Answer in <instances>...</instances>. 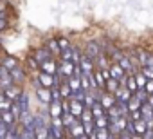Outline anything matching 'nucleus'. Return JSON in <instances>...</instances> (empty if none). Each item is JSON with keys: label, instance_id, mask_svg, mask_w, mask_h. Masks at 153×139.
Here are the masks:
<instances>
[{"label": "nucleus", "instance_id": "obj_38", "mask_svg": "<svg viewBox=\"0 0 153 139\" xmlns=\"http://www.w3.org/2000/svg\"><path fill=\"white\" fill-rule=\"evenodd\" d=\"M133 96H135L140 103H146V99H148V92H146L144 89H137V90L133 92Z\"/></svg>", "mask_w": 153, "mask_h": 139}, {"label": "nucleus", "instance_id": "obj_4", "mask_svg": "<svg viewBox=\"0 0 153 139\" xmlns=\"http://www.w3.org/2000/svg\"><path fill=\"white\" fill-rule=\"evenodd\" d=\"M36 80H38V83H40V87H45V89H51V87L56 85V78H54L52 74H47V72H42V71H38Z\"/></svg>", "mask_w": 153, "mask_h": 139}, {"label": "nucleus", "instance_id": "obj_30", "mask_svg": "<svg viewBox=\"0 0 153 139\" xmlns=\"http://www.w3.org/2000/svg\"><path fill=\"white\" fill-rule=\"evenodd\" d=\"M133 132L139 134V135H144V132H146V121H144V119L133 121Z\"/></svg>", "mask_w": 153, "mask_h": 139}, {"label": "nucleus", "instance_id": "obj_13", "mask_svg": "<svg viewBox=\"0 0 153 139\" xmlns=\"http://www.w3.org/2000/svg\"><path fill=\"white\" fill-rule=\"evenodd\" d=\"M68 107H70V114L74 117H78V119H79L81 112L85 110V105L81 101H76V99H68Z\"/></svg>", "mask_w": 153, "mask_h": 139}, {"label": "nucleus", "instance_id": "obj_14", "mask_svg": "<svg viewBox=\"0 0 153 139\" xmlns=\"http://www.w3.org/2000/svg\"><path fill=\"white\" fill-rule=\"evenodd\" d=\"M16 101H18V105H20V108H22V114L31 110V99H29V94H27L25 90H22V94L18 96Z\"/></svg>", "mask_w": 153, "mask_h": 139}, {"label": "nucleus", "instance_id": "obj_41", "mask_svg": "<svg viewBox=\"0 0 153 139\" xmlns=\"http://www.w3.org/2000/svg\"><path fill=\"white\" fill-rule=\"evenodd\" d=\"M79 121H81V123H87V121H94L90 108H85V110L81 112V116H79Z\"/></svg>", "mask_w": 153, "mask_h": 139}, {"label": "nucleus", "instance_id": "obj_17", "mask_svg": "<svg viewBox=\"0 0 153 139\" xmlns=\"http://www.w3.org/2000/svg\"><path fill=\"white\" fill-rule=\"evenodd\" d=\"M112 61L108 60V56L105 54V52H101L96 60H94V67L96 69H99V71H103V69H108V65H110Z\"/></svg>", "mask_w": 153, "mask_h": 139}, {"label": "nucleus", "instance_id": "obj_42", "mask_svg": "<svg viewBox=\"0 0 153 139\" xmlns=\"http://www.w3.org/2000/svg\"><path fill=\"white\" fill-rule=\"evenodd\" d=\"M81 125H83V132H85L87 135L94 134V130H96V126H94V121H87V123H81Z\"/></svg>", "mask_w": 153, "mask_h": 139}, {"label": "nucleus", "instance_id": "obj_39", "mask_svg": "<svg viewBox=\"0 0 153 139\" xmlns=\"http://www.w3.org/2000/svg\"><path fill=\"white\" fill-rule=\"evenodd\" d=\"M58 45H59V51H65V49H68L72 43H70V40H68V38L59 36V38H58Z\"/></svg>", "mask_w": 153, "mask_h": 139}, {"label": "nucleus", "instance_id": "obj_34", "mask_svg": "<svg viewBox=\"0 0 153 139\" xmlns=\"http://www.w3.org/2000/svg\"><path fill=\"white\" fill-rule=\"evenodd\" d=\"M9 107H11V99H7V98L4 96V92L0 90V112L9 110Z\"/></svg>", "mask_w": 153, "mask_h": 139}, {"label": "nucleus", "instance_id": "obj_5", "mask_svg": "<svg viewBox=\"0 0 153 139\" xmlns=\"http://www.w3.org/2000/svg\"><path fill=\"white\" fill-rule=\"evenodd\" d=\"M78 65H79V69H81V72H83V74H90L94 69H96V67H94V60H92V58H88L87 54H81V58H79Z\"/></svg>", "mask_w": 153, "mask_h": 139}, {"label": "nucleus", "instance_id": "obj_26", "mask_svg": "<svg viewBox=\"0 0 153 139\" xmlns=\"http://www.w3.org/2000/svg\"><path fill=\"white\" fill-rule=\"evenodd\" d=\"M124 87L133 94L139 87H137V81H135V78H133V74H126V83H124Z\"/></svg>", "mask_w": 153, "mask_h": 139}, {"label": "nucleus", "instance_id": "obj_49", "mask_svg": "<svg viewBox=\"0 0 153 139\" xmlns=\"http://www.w3.org/2000/svg\"><path fill=\"white\" fill-rule=\"evenodd\" d=\"M61 139H70V137H65V135H63V137H61Z\"/></svg>", "mask_w": 153, "mask_h": 139}, {"label": "nucleus", "instance_id": "obj_7", "mask_svg": "<svg viewBox=\"0 0 153 139\" xmlns=\"http://www.w3.org/2000/svg\"><path fill=\"white\" fill-rule=\"evenodd\" d=\"M11 85H15V83H13V78L9 74V71L4 67H0V90H6Z\"/></svg>", "mask_w": 153, "mask_h": 139}, {"label": "nucleus", "instance_id": "obj_31", "mask_svg": "<svg viewBox=\"0 0 153 139\" xmlns=\"http://www.w3.org/2000/svg\"><path fill=\"white\" fill-rule=\"evenodd\" d=\"M18 139H36V137H34V130H31V128H22V126H20V130H18Z\"/></svg>", "mask_w": 153, "mask_h": 139}, {"label": "nucleus", "instance_id": "obj_44", "mask_svg": "<svg viewBox=\"0 0 153 139\" xmlns=\"http://www.w3.org/2000/svg\"><path fill=\"white\" fill-rule=\"evenodd\" d=\"M144 90L148 94H153V80H146V85H144Z\"/></svg>", "mask_w": 153, "mask_h": 139}, {"label": "nucleus", "instance_id": "obj_24", "mask_svg": "<svg viewBox=\"0 0 153 139\" xmlns=\"http://www.w3.org/2000/svg\"><path fill=\"white\" fill-rule=\"evenodd\" d=\"M9 112H11V116L15 117V121L18 123V121H20V116H22V108H20V105H18V101H11V107H9Z\"/></svg>", "mask_w": 153, "mask_h": 139}, {"label": "nucleus", "instance_id": "obj_25", "mask_svg": "<svg viewBox=\"0 0 153 139\" xmlns=\"http://www.w3.org/2000/svg\"><path fill=\"white\" fill-rule=\"evenodd\" d=\"M67 83H68V87H70L72 92H76V90L81 89V81H79L78 76H68V78H67Z\"/></svg>", "mask_w": 153, "mask_h": 139}, {"label": "nucleus", "instance_id": "obj_18", "mask_svg": "<svg viewBox=\"0 0 153 139\" xmlns=\"http://www.w3.org/2000/svg\"><path fill=\"white\" fill-rule=\"evenodd\" d=\"M45 47L51 51V54L54 56V58H58L59 56V45H58V38H49V40H45Z\"/></svg>", "mask_w": 153, "mask_h": 139}, {"label": "nucleus", "instance_id": "obj_19", "mask_svg": "<svg viewBox=\"0 0 153 139\" xmlns=\"http://www.w3.org/2000/svg\"><path fill=\"white\" fill-rule=\"evenodd\" d=\"M67 132H68V134H70V135H72L74 139H76V137H79V135H83V134H85V132H83V125H81V121H79V119H78V121H76V123H74V125H72L70 128H67Z\"/></svg>", "mask_w": 153, "mask_h": 139}, {"label": "nucleus", "instance_id": "obj_32", "mask_svg": "<svg viewBox=\"0 0 153 139\" xmlns=\"http://www.w3.org/2000/svg\"><path fill=\"white\" fill-rule=\"evenodd\" d=\"M90 112H92V117L96 119V117H101V116H105L106 114V110L103 108V105L101 103H96L92 108H90Z\"/></svg>", "mask_w": 153, "mask_h": 139}, {"label": "nucleus", "instance_id": "obj_20", "mask_svg": "<svg viewBox=\"0 0 153 139\" xmlns=\"http://www.w3.org/2000/svg\"><path fill=\"white\" fill-rule=\"evenodd\" d=\"M58 89H59V94H61V99H68V98L72 96V90H70V87H68V83H67V80H61V81L58 83Z\"/></svg>", "mask_w": 153, "mask_h": 139}, {"label": "nucleus", "instance_id": "obj_2", "mask_svg": "<svg viewBox=\"0 0 153 139\" xmlns=\"http://www.w3.org/2000/svg\"><path fill=\"white\" fill-rule=\"evenodd\" d=\"M103 52V47H101V43L99 42H87V45H85V51H83V54H87L88 58H92V60H96L99 54Z\"/></svg>", "mask_w": 153, "mask_h": 139}, {"label": "nucleus", "instance_id": "obj_6", "mask_svg": "<svg viewBox=\"0 0 153 139\" xmlns=\"http://www.w3.org/2000/svg\"><path fill=\"white\" fill-rule=\"evenodd\" d=\"M34 94H36L38 101L43 103L45 107L52 101V98H51V89H45V87H34Z\"/></svg>", "mask_w": 153, "mask_h": 139}, {"label": "nucleus", "instance_id": "obj_37", "mask_svg": "<svg viewBox=\"0 0 153 139\" xmlns=\"http://www.w3.org/2000/svg\"><path fill=\"white\" fill-rule=\"evenodd\" d=\"M29 69H31V71H40V63H38L33 56H29V58H27V69H25L27 72H29Z\"/></svg>", "mask_w": 153, "mask_h": 139}, {"label": "nucleus", "instance_id": "obj_33", "mask_svg": "<svg viewBox=\"0 0 153 139\" xmlns=\"http://www.w3.org/2000/svg\"><path fill=\"white\" fill-rule=\"evenodd\" d=\"M94 126L96 128H108V116H101V117H96L94 119Z\"/></svg>", "mask_w": 153, "mask_h": 139}, {"label": "nucleus", "instance_id": "obj_47", "mask_svg": "<svg viewBox=\"0 0 153 139\" xmlns=\"http://www.w3.org/2000/svg\"><path fill=\"white\" fill-rule=\"evenodd\" d=\"M131 139H142V135H139V134H133V135H131Z\"/></svg>", "mask_w": 153, "mask_h": 139}, {"label": "nucleus", "instance_id": "obj_3", "mask_svg": "<svg viewBox=\"0 0 153 139\" xmlns=\"http://www.w3.org/2000/svg\"><path fill=\"white\" fill-rule=\"evenodd\" d=\"M33 58H34V60H36V61L42 65L43 61H47V60H52L54 56L51 54V51H49V49L45 47V43H43V45H40L38 49H34V51H33Z\"/></svg>", "mask_w": 153, "mask_h": 139}, {"label": "nucleus", "instance_id": "obj_40", "mask_svg": "<svg viewBox=\"0 0 153 139\" xmlns=\"http://www.w3.org/2000/svg\"><path fill=\"white\" fill-rule=\"evenodd\" d=\"M133 78H135V81H137V87H139V89H144V85H146V78L140 74V71H137V72L133 74Z\"/></svg>", "mask_w": 153, "mask_h": 139}, {"label": "nucleus", "instance_id": "obj_9", "mask_svg": "<svg viewBox=\"0 0 153 139\" xmlns=\"http://www.w3.org/2000/svg\"><path fill=\"white\" fill-rule=\"evenodd\" d=\"M63 101V99H61ZM61 101H51L47 105V114L49 117H61L63 110H61Z\"/></svg>", "mask_w": 153, "mask_h": 139}, {"label": "nucleus", "instance_id": "obj_36", "mask_svg": "<svg viewBox=\"0 0 153 139\" xmlns=\"http://www.w3.org/2000/svg\"><path fill=\"white\" fill-rule=\"evenodd\" d=\"M139 71H140V74H142L146 80H153V67L144 65V67H139Z\"/></svg>", "mask_w": 153, "mask_h": 139}, {"label": "nucleus", "instance_id": "obj_48", "mask_svg": "<svg viewBox=\"0 0 153 139\" xmlns=\"http://www.w3.org/2000/svg\"><path fill=\"white\" fill-rule=\"evenodd\" d=\"M0 58H2V47H0Z\"/></svg>", "mask_w": 153, "mask_h": 139}, {"label": "nucleus", "instance_id": "obj_27", "mask_svg": "<svg viewBox=\"0 0 153 139\" xmlns=\"http://www.w3.org/2000/svg\"><path fill=\"white\" fill-rule=\"evenodd\" d=\"M94 134H96V139H112V137H115V135L110 134L108 128H96Z\"/></svg>", "mask_w": 153, "mask_h": 139}, {"label": "nucleus", "instance_id": "obj_23", "mask_svg": "<svg viewBox=\"0 0 153 139\" xmlns=\"http://www.w3.org/2000/svg\"><path fill=\"white\" fill-rule=\"evenodd\" d=\"M119 89V81L117 80H114V78H108L106 81H105V90L106 92H110V94H115V90Z\"/></svg>", "mask_w": 153, "mask_h": 139}, {"label": "nucleus", "instance_id": "obj_1", "mask_svg": "<svg viewBox=\"0 0 153 139\" xmlns=\"http://www.w3.org/2000/svg\"><path fill=\"white\" fill-rule=\"evenodd\" d=\"M9 74H11V78H13V83L15 85H24L25 83V80H27V71L25 69H22L20 65H16L13 71H9Z\"/></svg>", "mask_w": 153, "mask_h": 139}, {"label": "nucleus", "instance_id": "obj_22", "mask_svg": "<svg viewBox=\"0 0 153 139\" xmlns=\"http://www.w3.org/2000/svg\"><path fill=\"white\" fill-rule=\"evenodd\" d=\"M139 110H140V117H142L144 121L153 117V107H151V105H148V103H142Z\"/></svg>", "mask_w": 153, "mask_h": 139}, {"label": "nucleus", "instance_id": "obj_8", "mask_svg": "<svg viewBox=\"0 0 153 139\" xmlns=\"http://www.w3.org/2000/svg\"><path fill=\"white\" fill-rule=\"evenodd\" d=\"M40 71L42 72H47V74H56V71H58V60L56 58H52V60H47V61H43L42 65H40Z\"/></svg>", "mask_w": 153, "mask_h": 139}, {"label": "nucleus", "instance_id": "obj_28", "mask_svg": "<svg viewBox=\"0 0 153 139\" xmlns=\"http://www.w3.org/2000/svg\"><path fill=\"white\" fill-rule=\"evenodd\" d=\"M0 119H2L7 126H13V125H16V121H15V117L11 116V112L9 110H4V112H0Z\"/></svg>", "mask_w": 153, "mask_h": 139}, {"label": "nucleus", "instance_id": "obj_29", "mask_svg": "<svg viewBox=\"0 0 153 139\" xmlns=\"http://www.w3.org/2000/svg\"><path fill=\"white\" fill-rule=\"evenodd\" d=\"M61 121H63V126L67 130V128H70L76 121H78V117H74L72 114H61Z\"/></svg>", "mask_w": 153, "mask_h": 139}, {"label": "nucleus", "instance_id": "obj_10", "mask_svg": "<svg viewBox=\"0 0 153 139\" xmlns=\"http://www.w3.org/2000/svg\"><path fill=\"white\" fill-rule=\"evenodd\" d=\"M108 72H110V78H114V80H117V81L126 74V72L123 71V67H121L119 63H115V61H112V63L108 65Z\"/></svg>", "mask_w": 153, "mask_h": 139}, {"label": "nucleus", "instance_id": "obj_16", "mask_svg": "<svg viewBox=\"0 0 153 139\" xmlns=\"http://www.w3.org/2000/svg\"><path fill=\"white\" fill-rule=\"evenodd\" d=\"M99 103L103 105V108H105V110H108L110 107H114V105H115V96L105 90V92H103V96H101V99H99Z\"/></svg>", "mask_w": 153, "mask_h": 139}, {"label": "nucleus", "instance_id": "obj_35", "mask_svg": "<svg viewBox=\"0 0 153 139\" xmlns=\"http://www.w3.org/2000/svg\"><path fill=\"white\" fill-rule=\"evenodd\" d=\"M140 105H142V103H140V101H139L133 94H131V98H130V101H128V110H130V112L139 110V108H140Z\"/></svg>", "mask_w": 153, "mask_h": 139}, {"label": "nucleus", "instance_id": "obj_15", "mask_svg": "<svg viewBox=\"0 0 153 139\" xmlns=\"http://www.w3.org/2000/svg\"><path fill=\"white\" fill-rule=\"evenodd\" d=\"M115 101H123V103H128L130 101V98H131V92L126 89V87H119L117 90H115Z\"/></svg>", "mask_w": 153, "mask_h": 139}, {"label": "nucleus", "instance_id": "obj_11", "mask_svg": "<svg viewBox=\"0 0 153 139\" xmlns=\"http://www.w3.org/2000/svg\"><path fill=\"white\" fill-rule=\"evenodd\" d=\"M16 65H20L16 56H2V58H0V67L7 69V71H13Z\"/></svg>", "mask_w": 153, "mask_h": 139}, {"label": "nucleus", "instance_id": "obj_46", "mask_svg": "<svg viewBox=\"0 0 153 139\" xmlns=\"http://www.w3.org/2000/svg\"><path fill=\"white\" fill-rule=\"evenodd\" d=\"M146 103L153 107V94H148V99H146Z\"/></svg>", "mask_w": 153, "mask_h": 139}, {"label": "nucleus", "instance_id": "obj_43", "mask_svg": "<svg viewBox=\"0 0 153 139\" xmlns=\"http://www.w3.org/2000/svg\"><path fill=\"white\" fill-rule=\"evenodd\" d=\"M51 98H52V101H61V94H59V89H58V85L51 87Z\"/></svg>", "mask_w": 153, "mask_h": 139}, {"label": "nucleus", "instance_id": "obj_12", "mask_svg": "<svg viewBox=\"0 0 153 139\" xmlns=\"http://www.w3.org/2000/svg\"><path fill=\"white\" fill-rule=\"evenodd\" d=\"M22 90H24V89H22L20 85H11L9 89H6V90H2V92H4V96H6L7 99L16 101V99H18V96L22 94Z\"/></svg>", "mask_w": 153, "mask_h": 139}, {"label": "nucleus", "instance_id": "obj_21", "mask_svg": "<svg viewBox=\"0 0 153 139\" xmlns=\"http://www.w3.org/2000/svg\"><path fill=\"white\" fill-rule=\"evenodd\" d=\"M92 78H94V83H96V87L105 90V81H106V80L103 78V72L99 71V69H94V71H92Z\"/></svg>", "mask_w": 153, "mask_h": 139}, {"label": "nucleus", "instance_id": "obj_45", "mask_svg": "<svg viewBox=\"0 0 153 139\" xmlns=\"http://www.w3.org/2000/svg\"><path fill=\"white\" fill-rule=\"evenodd\" d=\"M6 27H7V22H6V20L2 18V15H0V31H4Z\"/></svg>", "mask_w": 153, "mask_h": 139}]
</instances>
